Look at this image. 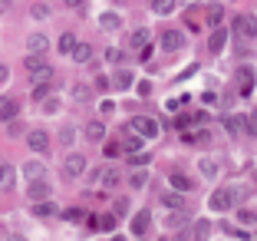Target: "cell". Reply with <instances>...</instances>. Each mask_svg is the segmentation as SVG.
Here are the masks:
<instances>
[{
	"label": "cell",
	"mask_w": 257,
	"mask_h": 241,
	"mask_svg": "<svg viewBox=\"0 0 257 241\" xmlns=\"http://www.w3.org/2000/svg\"><path fill=\"white\" fill-rule=\"evenodd\" d=\"M172 185H175L178 192H191V179H188L185 172H172Z\"/></svg>",
	"instance_id": "cell-25"
},
{
	"label": "cell",
	"mask_w": 257,
	"mask_h": 241,
	"mask_svg": "<svg viewBox=\"0 0 257 241\" xmlns=\"http://www.w3.org/2000/svg\"><path fill=\"white\" fill-rule=\"evenodd\" d=\"M27 145L43 155V152H50V136H46L43 129H33V132H27Z\"/></svg>",
	"instance_id": "cell-5"
},
{
	"label": "cell",
	"mask_w": 257,
	"mask_h": 241,
	"mask_svg": "<svg viewBox=\"0 0 257 241\" xmlns=\"http://www.w3.org/2000/svg\"><path fill=\"white\" fill-rule=\"evenodd\" d=\"M7 76H10V69L4 66V63H0V83H7Z\"/></svg>",
	"instance_id": "cell-53"
},
{
	"label": "cell",
	"mask_w": 257,
	"mask_h": 241,
	"mask_svg": "<svg viewBox=\"0 0 257 241\" xmlns=\"http://www.w3.org/2000/svg\"><path fill=\"white\" fill-rule=\"evenodd\" d=\"M112 86L115 90H128V86H132V73H128V69H119L115 79H112Z\"/></svg>",
	"instance_id": "cell-28"
},
{
	"label": "cell",
	"mask_w": 257,
	"mask_h": 241,
	"mask_svg": "<svg viewBox=\"0 0 257 241\" xmlns=\"http://www.w3.org/2000/svg\"><path fill=\"white\" fill-rule=\"evenodd\" d=\"M159 202L165 205V208H172V211H175V208H185V198L178 195V192H165V195H162Z\"/></svg>",
	"instance_id": "cell-20"
},
{
	"label": "cell",
	"mask_w": 257,
	"mask_h": 241,
	"mask_svg": "<svg viewBox=\"0 0 257 241\" xmlns=\"http://www.w3.org/2000/svg\"><path fill=\"white\" fill-rule=\"evenodd\" d=\"M128 132H136V136H142V139H152V136H159V122L149 119V116H136L132 126H128Z\"/></svg>",
	"instance_id": "cell-1"
},
{
	"label": "cell",
	"mask_w": 257,
	"mask_h": 241,
	"mask_svg": "<svg viewBox=\"0 0 257 241\" xmlns=\"http://www.w3.org/2000/svg\"><path fill=\"white\" fill-rule=\"evenodd\" d=\"M7 241H27V238H23V234H10Z\"/></svg>",
	"instance_id": "cell-54"
},
{
	"label": "cell",
	"mask_w": 257,
	"mask_h": 241,
	"mask_svg": "<svg viewBox=\"0 0 257 241\" xmlns=\"http://www.w3.org/2000/svg\"><path fill=\"white\" fill-rule=\"evenodd\" d=\"M211 231H214L211 221H198L195 231H191V241H208V238H211Z\"/></svg>",
	"instance_id": "cell-17"
},
{
	"label": "cell",
	"mask_w": 257,
	"mask_h": 241,
	"mask_svg": "<svg viewBox=\"0 0 257 241\" xmlns=\"http://www.w3.org/2000/svg\"><path fill=\"white\" fill-rule=\"evenodd\" d=\"M237 221H241V225H257V211L254 208H241L237 211Z\"/></svg>",
	"instance_id": "cell-34"
},
{
	"label": "cell",
	"mask_w": 257,
	"mask_h": 241,
	"mask_svg": "<svg viewBox=\"0 0 257 241\" xmlns=\"http://www.w3.org/2000/svg\"><path fill=\"white\" fill-rule=\"evenodd\" d=\"M198 169H201L208 179H218V172H221V166L214 162V158H201V162H198Z\"/></svg>",
	"instance_id": "cell-23"
},
{
	"label": "cell",
	"mask_w": 257,
	"mask_h": 241,
	"mask_svg": "<svg viewBox=\"0 0 257 241\" xmlns=\"http://www.w3.org/2000/svg\"><path fill=\"white\" fill-rule=\"evenodd\" d=\"M149 221H152V211L149 208L136 211V218H132V234H136V238H142V234L149 231Z\"/></svg>",
	"instance_id": "cell-9"
},
{
	"label": "cell",
	"mask_w": 257,
	"mask_h": 241,
	"mask_svg": "<svg viewBox=\"0 0 257 241\" xmlns=\"http://www.w3.org/2000/svg\"><path fill=\"white\" fill-rule=\"evenodd\" d=\"M23 175H27L30 182H37V179H43V175H46V166H43V162H37V158H30V162L23 166Z\"/></svg>",
	"instance_id": "cell-15"
},
{
	"label": "cell",
	"mask_w": 257,
	"mask_h": 241,
	"mask_svg": "<svg viewBox=\"0 0 257 241\" xmlns=\"http://www.w3.org/2000/svg\"><path fill=\"white\" fill-rule=\"evenodd\" d=\"M234 33H241V37H247V40H257V17H237L234 20Z\"/></svg>",
	"instance_id": "cell-4"
},
{
	"label": "cell",
	"mask_w": 257,
	"mask_h": 241,
	"mask_svg": "<svg viewBox=\"0 0 257 241\" xmlns=\"http://www.w3.org/2000/svg\"><path fill=\"white\" fill-rule=\"evenodd\" d=\"M128 162H132V166H139V169H142V166H149V162H152V155H149V152H136V155H128Z\"/></svg>",
	"instance_id": "cell-38"
},
{
	"label": "cell",
	"mask_w": 257,
	"mask_h": 241,
	"mask_svg": "<svg viewBox=\"0 0 257 241\" xmlns=\"http://www.w3.org/2000/svg\"><path fill=\"white\" fill-rule=\"evenodd\" d=\"M63 4H66V7H73V10H79L86 4V0H63Z\"/></svg>",
	"instance_id": "cell-52"
},
{
	"label": "cell",
	"mask_w": 257,
	"mask_h": 241,
	"mask_svg": "<svg viewBox=\"0 0 257 241\" xmlns=\"http://www.w3.org/2000/svg\"><path fill=\"white\" fill-rule=\"evenodd\" d=\"M109 86H112V83H109L106 76H96V90H102V93H106V90H109Z\"/></svg>",
	"instance_id": "cell-46"
},
{
	"label": "cell",
	"mask_w": 257,
	"mask_h": 241,
	"mask_svg": "<svg viewBox=\"0 0 257 241\" xmlns=\"http://www.w3.org/2000/svg\"><path fill=\"white\" fill-rule=\"evenodd\" d=\"M224 228V234H231V238H247V234L241 231V228H234V225H221Z\"/></svg>",
	"instance_id": "cell-43"
},
{
	"label": "cell",
	"mask_w": 257,
	"mask_h": 241,
	"mask_svg": "<svg viewBox=\"0 0 257 241\" xmlns=\"http://www.w3.org/2000/svg\"><path fill=\"white\" fill-rule=\"evenodd\" d=\"M14 182H17V169L4 162V166H0V192H10V189H14Z\"/></svg>",
	"instance_id": "cell-13"
},
{
	"label": "cell",
	"mask_w": 257,
	"mask_h": 241,
	"mask_svg": "<svg viewBox=\"0 0 257 241\" xmlns=\"http://www.w3.org/2000/svg\"><path fill=\"white\" fill-rule=\"evenodd\" d=\"M175 126H178V129H182V132H185V129L191 126V119H188V116H178V119H175Z\"/></svg>",
	"instance_id": "cell-49"
},
{
	"label": "cell",
	"mask_w": 257,
	"mask_h": 241,
	"mask_svg": "<svg viewBox=\"0 0 257 241\" xmlns=\"http://www.w3.org/2000/svg\"><path fill=\"white\" fill-rule=\"evenodd\" d=\"M86 139L89 142H102L106 139V122H86Z\"/></svg>",
	"instance_id": "cell-16"
},
{
	"label": "cell",
	"mask_w": 257,
	"mask_h": 241,
	"mask_svg": "<svg viewBox=\"0 0 257 241\" xmlns=\"http://www.w3.org/2000/svg\"><path fill=\"white\" fill-rule=\"evenodd\" d=\"M60 139H63V142H66V145H69V142H73V129H69V126H66V129H63V132H60Z\"/></svg>",
	"instance_id": "cell-51"
},
{
	"label": "cell",
	"mask_w": 257,
	"mask_h": 241,
	"mask_svg": "<svg viewBox=\"0 0 257 241\" xmlns=\"http://www.w3.org/2000/svg\"><path fill=\"white\" fill-rule=\"evenodd\" d=\"M128 132V129H125ZM122 149H128V155H136V152H142V136H136V132H128V139H125V145Z\"/></svg>",
	"instance_id": "cell-27"
},
{
	"label": "cell",
	"mask_w": 257,
	"mask_h": 241,
	"mask_svg": "<svg viewBox=\"0 0 257 241\" xmlns=\"http://www.w3.org/2000/svg\"><path fill=\"white\" fill-rule=\"evenodd\" d=\"M17 109H20V103H17L14 96H4V99H0V122L17 119Z\"/></svg>",
	"instance_id": "cell-11"
},
{
	"label": "cell",
	"mask_w": 257,
	"mask_h": 241,
	"mask_svg": "<svg viewBox=\"0 0 257 241\" xmlns=\"http://www.w3.org/2000/svg\"><path fill=\"white\" fill-rule=\"evenodd\" d=\"M112 241H125V238H122V234H112Z\"/></svg>",
	"instance_id": "cell-57"
},
{
	"label": "cell",
	"mask_w": 257,
	"mask_h": 241,
	"mask_svg": "<svg viewBox=\"0 0 257 241\" xmlns=\"http://www.w3.org/2000/svg\"><path fill=\"white\" fill-rule=\"evenodd\" d=\"M191 225V215H188V208H175L172 215L165 218V228H188Z\"/></svg>",
	"instance_id": "cell-10"
},
{
	"label": "cell",
	"mask_w": 257,
	"mask_h": 241,
	"mask_svg": "<svg viewBox=\"0 0 257 241\" xmlns=\"http://www.w3.org/2000/svg\"><path fill=\"white\" fill-rule=\"evenodd\" d=\"M99 27H102V30H119L122 20H119V14H102L99 17Z\"/></svg>",
	"instance_id": "cell-24"
},
{
	"label": "cell",
	"mask_w": 257,
	"mask_h": 241,
	"mask_svg": "<svg viewBox=\"0 0 257 241\" xmlns=\"http://www.w3.org/2000/svg\"><path fill=\"white\" fill-rule=\"evenodd\" d=\"M99 228H102V231H112L115 228V215H99Z\"/></svg>",
	"instance_id": "cell-39"
},
{
	"label": "cell",
	"mask_w": 257,
	"mask_h": 241,
	"mask_svg": "<svg viewBox=\"0 0 257 241\" xmlns=\"http://www.w3.org/2000/svg\"><path fill=\"white\" fill-rule=\"evenodd\" d=\"M56 202H50V198H46V202H37L33 205V215H40V218H50V215H56Z\"/></svg>",
	"instance_id": "cell-19"
},
{
	"label": "cell",
	"mask_w": 257,
	"mask_h": 241,
	"mask_svg": "<svg viewBox=\"0 0 257 241\" xmlns=\"http://www.w3.org/2000/svg\"><path fill=\"white\" fill-rule=\"evenodd\" d=\"M73 60H76V63H89V60H92V46H89V43H76Z\"/></svg>",
	"instance_id": "cell-22"
},
{
	"label": "cell",
	"mask_w": 257,
	"mask_h": 241,
	"mask_svg": "<svg viewBox=\"0 0 257 241\" xmlns=\"http://www.w3.org/2000/svg\"><path fill=\"white\" fill-rule=\"evenodd\" d=\"M208 20H211V27H218V23L224 20V7H221V4H211V7H208Z\"/></svg>",
	"instance_id": "cell-32"
},
{
	"label": "cell",
	"mask_w": 257,
	"mask_h": 241,
	"mask_svg": "<svg viewBox=\"0 0 257 241\" xmlns=\"http://www.w3.org/2000/svg\"><path fill=\"white\" fill-rule=\"evenodd\" d=\"M27 198H30V202H46V198H53V189H50L43 179H37V182L27 185Z\"/></svg>",
	"instance_id": "cell-3"
},
{
	"label": "cell",
	"mask_w": 257,
	"mask_h": 241,
	"mask_svg": "<svg viewBox=\"0 0 257 241\" xmlns=\"http://www.w3.org/2000/svg\"><path fill=\"white\" fill-rule=\"evenodd\" d=\"M27 50H30V53H33V56H43V53H46V50H50V40H46V37H43V33H33V37H30V40H27Z\"/></svg>",
	"instance_id": "cell-12"
},
{
	"label": "cell",
	"mask_w": 257,
	"mask_h": 241,
	"mask_svg": "<svg viewBox=\"0 0 257 241\" xmlns=\"http://www.w3.org/2000/svg\"><path fill=\"white\" fill-rule=\"evenodd\" d=\"M50 86H53V83H37V86H33V99H37V103H46V96H50Z\"/></svg>",
	"instance_id": "cell-35"
},
{
	"label": "cell",
	"mask_w": 257,
	"mask_h": 241,
	"mask_svg": "<svg viewBox=\"0 0 257 241\" xmlns=\"http://www.w3.org/2000/svg\"><path fill=\"white\" fill-rule=\"evenodd\" d=\"M125 211H128V202H125V198H115V208H112V215L119 218V215H125Z\"/></svg>",
	"instance_id": "cell-41"
},
{
	"label": "cell",
	"mask_w": 257,
	"mask_h": 241,
	"mask_svg": "<svg viewBox=\"0 0 257 241\" xmlns=\"http://www.w3.org/2000/svg\"><path fill=\"white\" fill-rule=\"evenodd\" d=\"M224 129L231 132V136H241L244 129H247V119H244L241 113H227L224 116Z\"/></svg>",
	"instance_id": "cell-7"
},
{
	"label": "cell",
	"mask_w": 257,
	"mask_h": 241,
	"mask_svg": "<svg viewBox=\"0 0 257 241\" xmlns=\"http://www.w3.org/2000/svg\"><path fill=\"white\" fill-rule=\"evenodd\" d=\"M10 136H20V132H23V126H20V122H17V119H10Z\"/></svg>",
	"instance_id": "cell-48"
},
{
	"label": "cell",
	"mask_w": 257,
	"mask_h": 241,
	"mask_svg": "<svg viewBox=\"0 0 257 241\" xmlns=\"http://www.w3.org/2000/svg\"><path fill=\"white\" fill-rule=\"evenodd\" d=\"M250 122H254V126H250V129H254V132H257V113H254V116H250Z\"/></svg>",
	"instance_id": "cell-56"
},
{
	"label": "cell",
	"mask_w": 257,
	"mask_h": 241,
	"mask_svg": "<svg viewBox=\"0 0 257 241\" xmlns=\"http://www.w3.org/2000/svg\"><path fill=\"white\" fill-rule=\"evenodd\" d=\"M30 79L33 83H50V79H53V69L43 66V69H37V73H30Z\"/></svg>",
	"instance_id": "cell-36"
},
{
	"label": "cell",
	"mask_w": 257,
	"mask_h": 241,
	"mask_svg": "<svg viewBox=\"0 0 257 241\" xmlns=\"http://www.w3.org/2000/svg\"><path fill=\"white\" fill-rule=\"evenodd\" d=\"M224 43H227V33L221 30V27H214V33H211V43H208V46H211V53H221V50H224Z\"/></svg>",
	"instance_id": "cell-21"
},
{
	"label": "cell",
	"mask_w": 257,
	"mask_h": 241,
	"mask_svg": "<svg viewBox=\"0 0 257 241\" xmlns=\"http://www.w3.org/2000/svg\"><path fill=\"white\" fill-rule=\"evenodd\" d=\"M43 66H46L43 56H33V53H27V69H30V73H37V69H43Z\"/></svg>",
	"instance_id": "cell-37"
},
{
	"label": "cell",
	"mask_w": 257,
	"mask_h": 241,
	"mask_svg": "<svg viewBox=\"0 0 257 241\" xmlns=\"http://www.w3.org/2000/svg\"><path fill=\"white\" fill-rule=\"evenodd\" d=\"M149 40H152V33L145 30V27H139V30H132V37H128V46H132V50H145Z\"/></svg>",
	"instance_id": "cell-14"
},
{
	"label": "cell",
	"mask_w": 257,
	"mask_h": 241,
	"mask_svg": "<svg viewBox=\"0 0 257 241\" xmlns=\"http://www.w3.org/2000/svg\"><path fill=\"white\" fill-rule=\"evenodd\" d=\"M182 43H185V37L178 30H165V33H162V50H165V53L182 50Z\"/></svg>",
	"instance_id": "cell-8"
},
{
	"label": "cell",
	"mask_w": 257,
	"mask_h": 241,
	"mask_svg": "<svg viewBox=\"0 0 257 241\" xmlns=\"http://www.w3.org/2000/svg\"><path fill=\"white\" fill-rule=\"evenodd\" d=\"M76 43H79V40H76V33H63V37H60V43H56V50H60V53H66V56H73Z\"/></svg>",
	"instance_id": "cell-18"
},
{
	"label": "cell",
	"mask_w": 257,
	"mask_h": 241,
	"mask_svg": "<svg viewBox=\"0 0 257 241\" xmlns=\"http://www.w3.org/2000/svg\"><path fill=\"white\" fill-rule=\"evenodd\" d=\"M102 185H106V189H115V185H119V172H115V169H102Z\"/></svg>",
	"instance_id": "cell-31"
},
{
	"label": "cell",
	"mask_w": 257,
	"mask_h": 241,
	"mask_svg": "<svg viewBox=\"0 0 257 241\" xmlns=\"http://www.w3.org/2000/svg\"><path fill=\"white\" fill-rule=\"evenodd\" d=\"M102 152H106V155H109V158H115V155H119V152H122V145H115V142H109V145H106V149H102Z\"/></svg>",
	"instance_id": "cell-44"
},
{
	"label": "cell",
	"mask_w": 257,
	"mask_h": 241,
	"mask_svg": "<svg viewBox=\"0 0 257 241\" xmlns=\"http://www.w3.org/2000/svg\"><path fill=\"white\" fill-rule=\"evenodd\" d=\"M254 241H257V234H254Z\"/></svg>",
	"instance_id": "cell-58"
},
{
	"label": "cell",
	"mask_w": 257,
	"mask_h": 241,
	"mask_svg": "<svg viewBox=\"0 0 257 241\" xmlns=\"http://www.w3.org/2000/svg\"><path fill=\"white\" fill-rule=\"evenodd\" d=\"M231 202H234V198H231V189H218L208 205H211V211H227V208H231Z\"/></svg>",
	"instance_id": "cell-6"
},
{
	"label": "cell",
	"mask_w": 257,
	"mask_h": 241,
	"mask_svg": "<svg viewBox=\"0 0 257 241\" xmlns=\"http://www.w3.org/2000/svg\"><path fill=\"white\" fill-rule=\"evenodd\" d=\"M7 7H10V0H0V14H4Z\"/></svg>",
	"instance_id": "cell-55"
},
{
	"label": "cell",
	"mask_w": 257,
	"mask_h": 241,
	"mask_svg": "<svg viewBox=\"0 0 257 241\" xmlns=\"http://www.w3.org/2000/svg\"><path fill=\"white\" fill-rule=\"evenodd\" d=\"M195 142H198V145H211V132H198Z\"/></svg>",
	"instance_id": "cell-45"
},
{
	"label": "cell",
	"mask_w": 257,
	"mask_h": 241,
	"mask_svg": "<svg viewBox=\"0 0 257 241\" xmlns=\"http://www.w3.org/2000/svg\"><path fill=\"white\" fill-rule=\"evenodd\" d=\"M152 10H155V14H162V17H168L175 10V0H152Z\"/></svg>",
	"instance_id": "cell-30"
},
{
	"label": "cell",
	"mask_w": 257,
	"mask_h": 241,
	"mask_svg": "<svg viewBox=\"0 0 257 241\" xmlns=\"http://www.w3.org/2000/svg\"><path fill=\"white\" fill-rule=\"evenodd\" d=\"M106 60L109 63H119L122 60V50H119V46H109V50H106Z\"/></svg>",
	"instance_id": "cell-42"
},
{
	"label": "cell",
	"mask_w": 257,
	"mask_h": 241,
	"mask_svg": "<svg viewBox=\"0 0 257 241\" xmlns=\"http://www.w3.org/2000/svg\"><path fill=\"white\" fill-rule=\"evenodd\" d=\"M191 228V225H188ZM188 228H178V238H175V241H191V231H188Z\"/></svg>",
	"instance_id": "cell-50"
},
{
	"label": "cell",
	"mask_w": 257,
	"mask_h": 241,
	"mask_svg": "<svg viewBox=\"0 0 257 241\" xmlns=\"http://www.w3.org/2000/svg\"><path fill=\"white\" fill-rule=\"evenodd\" d=\"M89 96H92L89 86H83V83H76V86H73V99H76V103H89Z\"/></svg>",
	"instance_id": "cell-33"
},
{
	"label": "cell",
	"mask_w": 257,
	"mask_h": 241,
	"mask_svg": "<svg viewBox=\"0 0 257 241\" xmlns=\"http://www.w3.org/2000/svg\"><path fill=\"white\" fill-rule=\"evenodd\" d=\"M63 172H66L69 179H79V175L86 172V155L83 152H69L66 162H63Z\"/></svg>",
	"instance_id": "cell-2"
},
{
	"label": "cell",
	"mask_w": 257,
	"mask_h": 241,
	"mask_svg": "<svg viewBox=\"0 0 257 241\" xmlns=\"http://www.w3.org/2000/svg\"><path fill=\"white\" fill-rule=\"evenodd\" d=\"M30 17H33V20H50V17H53V10L46 7V4H33V7H30Z\"/></svg>",
	"instance_id": "cell-29"
},
{
	"label": "cell",
	"mask_w": 257,
	"mask_h": 241,
	"mask_svg": "<svg viewBox=\"0 0 257 241\" xmlns=\"http://www.w3.org/2000/svg\"><path fill=\"white\" fill-rule=\"evenodd\" d=\"M250 93H254V73L241 69V96H250Z\"/></svg>",
	"instance_id": "cell-26"
},
{
	"label": "cell",
	"mask_w": 257,
	"mask_h": 241,
	"mask_svg": "<svg viewBox=\"0 0 257 241\" xmlns=\"http://www.w3.org/2000/svg\"><path fill=\"white\" fill-rule=\"evenodd\" d=\"M66 218H69V221H79V218H83V208H69Z\"/></svg>",
	"instance_id": "cell-47"
},
{
	"label": "cell",
	"mask_w": 257,
	"mask_h": 241,
	"mask_svg": "<svg viewBox=\"0 0 257 241\" xmlns=\"http://www.w3.org/2000/svg\"><path fill=\"white\" fill-rule=\"evenodd\" d=\"M128 182H132V189H142V185H145V172H132Z\"/></svg>",
	"instance_id": "cell-40"
}]
</instances>
